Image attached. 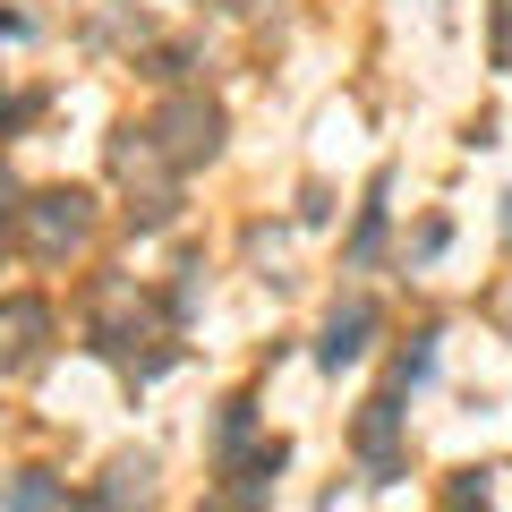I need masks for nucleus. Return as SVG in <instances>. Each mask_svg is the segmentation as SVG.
<instances>
[{"instance_id":"obj_9","label":"nucleus","mask_w":512,"mask_h":512,"mask_svg":"<svg viewBox=\"0 0 512 512\" xmlns=\"http://www.w3.org/2000/svg\"><path fill=\"white\" fill-rule=\"evenodd\" d=\"M248 436H256V402L239 393V402H222V419H214V461H222V470L248 453Z\"/></svg>"},{"instance_id":"obj_15","label":"nucleus","mask_w":512,"mask_h":512,"mask_svg":"<svg viewBox=\"0 0 512 512\" xmlns=\"http://www.w3.org/2000/svg\"><path fill=\"white\" fill-rule=\"evenodd\" d=\"M205 512H239V495H214V504H205Z\"/></svg>"},{"instance_id":"obj_6","label":"nucleus","mask_w":512,"mask_h":512,"mask_svg":"<svg viewBox=\"0 0 512 512\" xmlns=\"http://www.w3.org/2000/svg\"><path fill=\"white\" fill-rule=\"evenodd\" d=\"M384 231H393V171H376L367 180V197H359V222H350V239H342V265H376L384 256Z\"/></svg>"},{"instance_id":"obj_4","label":"nucleus","mask_w":512,"mask_h":512,"mask_svg":"<svg viewBox=\"0 0 512 512\" xmlns=\"http://www.w3.org/2000/svg\"><path fill=\"white\" fill-rule=\"evenodd\" d=\"M43 350H52V299H35V291L0 299V376L43 367Z\"/></svg>"},{"instance_id":"obj_3","label":"nucleus","mask_w":512,"mask_h":512,"mask_svg":"<svg viewBox=\"0 0 512 512\" xmlns=\"http://www.w3.org/2000/svg\"><path fill=\"white\" fill-rule=\"evenodd\" d=\"M402 393H393V384H384L376 402L359 410V427H350V444H359V470H367V487H393V478H402Z\"/></svg>"},{"instance_id":"obj_11","label":"nucleus","mask_w":512,"mask_h":512,"mask_svg":"<svg viewBox=\"0 0 512 512\" xmlns=\"http://www.w3.org/2000/svg\"><path fill=\"white\" fill-rule=\"evenodd\" d=\"M444 239H453V222H419V239H410V256H419V265H427V256H444Z\"/></svg>"},{"instance_id":"obj_8","label":"nucleus","mask_w":512,"mask_h":512,"mask_svg":"<svg viewBox=\"0 0 512 512\" xmlns=\"http://www.w3.org/2000/svg\"><path fill=\"white\" fill-rule=\"evenodd\" d=\"M0 512H69V478H52V470H18L9 487H0Z\"/></svg>"},{"instance_id":"obj_2","label":"nucleus","mask_w":512,"mask_h":512,"mask_svg":"<svg viewBox=\"0 0 512 512\" xmlns=\"http://www.w3.org/2000/svg\"><path fill=\"white\" fill-rule=\"evenodd\" d=\"M18 222H26V248H35L43 265H60V256L86 248V231H94V188H43V197L18 205Z\"/></svg>"},{"instance_id":"obj_14","label":"nucleus","mask_w":512,"mask_h":512,"mask_svg":"<svg viewBox=\"0 0 512 512\" xmlns=\"http://www.w3.org/2000/svg\"><path fill=\"white\" fill-rule=\"evenodd\" d=\"M35 35V18H26V9H0V43H26Z\"/></svg>"},{"instance_id":"obj_16","label":"nucleus","mask_w":512,"mask_h":512,"mask_svg":"<svg viewBox=\"0 0 512 512\" xmlns=\"http://www.w3.org/2000/svg\"><path fill=\"white\" fill-rule=\"evenodd\" d=\"M504 239H512V197H504Z\"/></svg>"},{"instance_id":"obj_13","label":"nucleus","mask_w":512,"mask_h":512,"mask_svg":"<svg viewBox=\"0 0 512 512\" xmlns=\"http://www.w3.org/2000/svg\"><path fill=\"white\" fill-rule=\"evenodd\" d=\"M495 69H512V0H495Z\"/></svg>"},{"instance_id":"obj_12","label":"nucleus","mask_w":512,"mask_h":512,"mask_svg":"<svg viewBox=\"0 0 512 512\" xmlns=\"http://www.w3.org/2000/svg\"><path fill=\"white\" fill-rule=\"evenodd\" d=\"M18 205H26V197H18V171L0 163V239H9V222H18Z\"/></svg>"},{"instance_id":"obj_10","label":"nucleus","mask_w":512,"mask_h":512,"mask_svg":"<svg viewBox=\"0 0 512 512\" xmlns=\"http://www.w3.org/2000/svg\"><path fill=\"white\" fill-rule=\"evenodd\" d=\"M427 376H436V333H410V350L393 359V393H419Z\"/></svg>"},{"instance_id":"obj_5","label":"nucleus","mask_w":512,"mask_h":512,"mask_svg":"<svg viewBox=\"0 0 512 512\" xmlns=\"http://www.w3.org/2000/svg\"><path fill=\"white\" fill-rule=\"evenodd\" d=\"M367 342H376V299H350V308H333L325 316V333H316V367H359L367 359Z\"/></svg>"},{"instance_id":"obj_1","label":"nucleus","mask_w":512,"mask_h":512,"mask_svg":"<svg viewBox=\"0 0 512 512\" xmlns=\"http://www.w3.org/2000/svg\"><path fill=\"white\" fill-rule=\"evenodd\" d=\"M146 146H154V163H163L171 180L197 171V163H214V154H222V103H205V94H171V103L146 120Z\"/></svg>"},{"instance_id":"obj_7","label":"nucleus","mask_w":512,"mask_h":512,"mask_svg":"<svg viewBox=\"0 0 512 512\" xmlns=\"http://www.w3.org/2000/svg\"><path fill=\"white\" fill-rule=\"evenodd\" d=\"M146 487H154V453H120L103 470V487L86 495V512H137V504H146Z\"/></svg>"}]
</instances>
